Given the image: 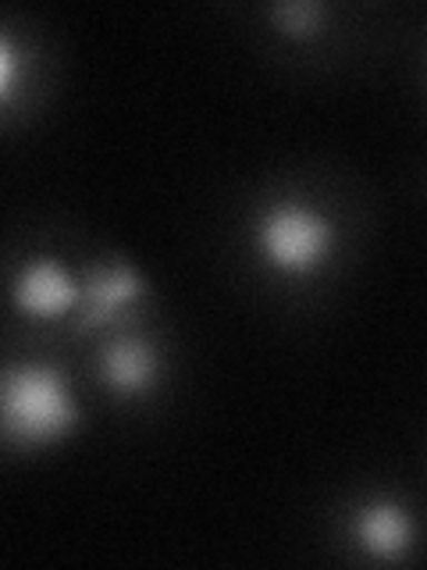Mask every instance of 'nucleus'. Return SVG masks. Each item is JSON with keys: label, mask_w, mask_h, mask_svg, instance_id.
<instances>
[{"label": "nucleus", "mask_w": 427, "mask_h": 570, "mask_svg": "<svg viewBox=\"0 0 427 570\" xmlns=\"http://www.w3.org/2000/svg\"><path fill=\"white\" fill-rule=\"evenodd\" d=\"M249 243H254V254L267 275L302 282L320 275L335 261L338 225L325 207L281 196V200L260 207Z\"/></svg>", "instance_id": "nucleus-2"}, {"label": "nucleus", "mask_w": 427, "mask_h": 570, "mask_svg": "<svg viewBox=\"0 0 427 570\" xmlns=\"http://www.w3.org/2000/svg\"><path fill=\"white\" fill-rule=\"evenodd\" d=\"M18 65H22V53H18L11 32L0 36V104L14 107V97H18Z\"/></svg>", "instance_id": "nucleus-8"}, {"label": "nucleus", "mask_w": 427, "mask_h": 570, "mask_svg": "<svg viewBox=\"0 0 427 570\" xmlns=\"http://www.w3.org/2000/svg\"><path fill=\"white\" fill-rule=\"evenodd\" d=\"M147 296H150V282L136 264L121 257L93 261L82 272V303L79 314L71 317V328L86 338L100 332H115Z\"/></svg>", "instance_id": "nucleus-3"}, {"label": "nucleus", "mask_w": 427, "mask_h": 570, "mask_svg": "<svg viewBox=\"0 0 427 570\" xmlns=\"http://www.w3.org/2000/svg\"><path fill=\"white\" fill-rule=\"evenodd\" d=\"M97 382L118 400H147L165 379V356L150 335L115 332L97 350Z\"/></svg>", "instance_id": "nucleus-5"}, {"label": "nucleus", "mask_w": 427, "mask_h": 570, "mask_svg": "<svg viewBox=\"0 0 427 570\" xmlns=\"http://www.w3.org/2000/svg\"><path fill=\"white\" fill-rule=\"evenodd\" d=\"M82 406L61 364L18 361L0 382V439L11 453H43L79 435Z\"/></svg>", "instance_id": "nucleus-1"}, {"label": "nucleus", "mask_w": 427, "mask_h": 570, "mask_svg": "<svg viewBox=\"0 0 427 570\" xmlns=\"http://www.w3.org/2000/svg\"><path fill=\"white\" fill-rule=\"evenodd\" d=\"M82 303V275L58 257H29L11 278V307L36 325L76 317Z\"/></svg>", "instance_id": "nucleus-4"}, {"label": "nucleus", "mask_w": 427, "mask_h": 570, "mask_svg": "<svg viewBox=\"0 0 427 570\" xmlns=\"http://www.w3.org/2000/svg\"><path fill=\"white\" fill-rule=\"evenodd\" d=\"M331 8L325 0H275L267 8V22L285 43H310L328 29Z\"/></svg>", "instance_id": "nucleus-7"}, {"label": "nucleus", "mask_w": 427, "mask_h": 570, "mask_svg": "<svg viewBox=\"0 0 427 570\" xmlns=\"http://www.w3.org/2000/svg\"><path fill=\"white\" fill-rule=\"evenodd\" d=\"M349 539L374 563H403L417 546V517L391 495H374L349 517Z\"/></svg>", "instance_id": "nucleus-6"}]
</instances>
